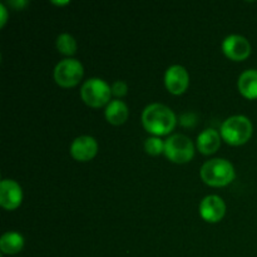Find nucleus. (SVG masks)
Masks as SVG:
<instances>
[{"label": "nucleus", "mask_w": 257, "mask_h": 257, "mask_svg": "<svg viewBox=\"0 0 257 257\" xmlns=\"http://www.w3.org/2000/svg\"><path fill=\"white\" fill-rule=\"evenodd\" d=\"M176 115L171 108L161 103L147 105L142 113V123L146 131L155 136H166L176 127Z\"/></svg>", "instance_id": "nucleus-1"}, {"label": "nucleus", "mask_w": 257, "mask_h": 257, "mask_svg": "<svg viewBox=\"0 0 257 257\" xmlns=\"http://www.w3.org/2000/svg\"><path fill=\"white\" fill-rule=\"evenodd\" d=\"M201 178L212 187H223L235 180L236 173L233 166L223 158H213L207 161L201 168Z\"/></svg>", "instance_id": "nucleus-2"}, {"label": "nucleus", "mask_w": 257, "mask_h": 257, "mask_svg": "<svg viewBox=\"0 0 257 257\" xmlns=\"http://www.w3.org/2000/svg\"><path fill=\"white\" fill-rule=\"evenodd\" d=\"M252 136V123L245 115H232L221 125V137L231 146L245 145Z\"/></svg>", "instance_id": "nucleus-3"}, {"label": "nucleus", "mask_w": 257, "mask_h": 257, "mask_svg": "<svg viewBox=\"0 0 257 257\" xmlns=\"http://www.w3.org/2000/svg\"><path fill=\"white\" fill-rule=\"evenodd\" d=\"M112 94V88L103 79L92 78L88 79L80 89V97L87 105L92 108H99L108 104Z\"/></svg>", "instance_id": "nucleus-4"}, {"label": "nucleus", "mask_w": 257, "mask_h": 257, "mask_svg": "<svg viewBox=\"0 0 257 257\" xmlns=\"http://www.w3.org/2000/svg\"><path fill=\"white\" fill-rule=\"evenodd\" d=\"M165 155L175 163H187L195 156V146L186 136L173 135L165 142Z\"/></svg>", "instance_id": "nucleus-5"}, {"label": "nucleus", "mask_w": 257, "mask_h": 257, "mask_svg": "<svg viewBox=\"0 0 257 257\" xmlns=\"http://www.w3.org/2000/svg\"><path fill=\"white\" fill-rule=\"evenodd\" d=\"M84 69L79 60L68 58L63 59L55 65L54 79L58 85L64 88H70L77 85L82 80Z\"/></svg>", "instance_id": "nucleus-6"}, {"label": "nucleus", "mask_w": 257, "mask_h": 257, "mask_svg": "<svg viewBox=\"0 0 257 257\" xmlns=\"http://www.w3.org/2000/svg\"><path fill=\"white\" fill-rule=\"evenodd\" d=\"M222 50L231 60H245L251 54V44L242 35H228L222 43Z\"/></svg>", "instance_id": "nucleus-7"}, {"label": "nucleus", "mask_w": 257, "mask_h": 257, "mask_svg": "<svg viewBox=\"0 0 257 257\" xmlns=\"http://www.w3.org/2000/svg\"><path fill=\"white\" fill-rule=\"evenodd\" d=\"M190 83V75L182 65H172L167 69L165 75V84L168 92L175 95L185 93Z\"/></svg>", "instance_id": "nucleus-8"}, {"label": "nucleus", "mask_w": 257, "mask_h": 257, "mask_svg": "<svg viewBox=\"0 0 257 257\" xmlns=\"http://www.w3.org/2000/svg\"><path fill=\"white\" fill-rule=\"evenodd\" d=\"M23 201V191L19 183L13 180H3L0 183V205L5 210H15Z\"/></svg>", "instance_id": "nucleus-9"}, {"label": "nucleus", "mask_w": 257, "mask_h": 257, "mask_svg": "<svg viewBox=\"0 0 257 257\" xmlns=\"http://www.w3.org/2000/svg\"><path fill=\"white\" fill-rule=\"evenodd\" d=\"M98 152V143L90 136H80L73 141L70 146V155L74 160L87 162L93 160Z\"/></svg>", "instance_id": "nucleus-10"}, {"label": "nucleus", "mask_w": 257, "mask_h": 257, "mask_svg": "<svg viewBox=\"0 0 257 257\" xmlns=\"http://www.w3.org/2000/svg\"><path fill=\"white\" fill-rule=\"evenodd\" d=\"M201 217L211 223L218 222L223 218L226 213V205L221 197L216 195L207 196L202 200L200 205Z\"/></svg>", "instance_id": "nucleus-11"}, {"label": "nucleus", "mask_w": 257, "mask_h": 257, "mask_svg": "<svg viewBox=\"0 0 257 257\" xmlns=\"http://www.w3.org/2000/svg\"><path fill=\"white\" fill-rule=\"evenodd\" d=\"M221 136L215 130H205L197 138V148L203 155H212L220 148Z\"/></svg>", "instance_id": "nucleus-12"}, {"label": "nucleus", "mask_w": 257, "mask_h": 257, "mask_svg": "<svg viewBox=\"0 0 257 257\" xmlns=\"http://www.w3.org/2000/svg\"><path fill=\"white\" fill-rule=\"evenodd\" d=\"M238 90L243 97L248 99L257 98V70L248 69L243 72L238 78Z\"/></svg>", "instance_id": "nucleus-13"}, {"label": "nucleus", "mask_w": 257, "mask_h": 257, "mask_svg": "<svg viewBox=\"0 0 257 257\" xmlns=\"http://www.w3.org/2000/svg\"><path fill=\"white\" fill-rule=\"evenodd\" d=\"M128 114H130L128 107L122 100H112V102L108 103L107 108H105V118L110 124H123L127 120Z\"/></svg>", "instance_id": "nucleus-14"}, {"label": "nucleus", "mask_w": 257, "mask_h": 257, "mask_svg": "<svg viewBox=\"0 0 257 257\" xmlns=\"http://www.w3.org/2000/svg\"><path fill=\"white\" fill-rule=\"evenodd\" d=\"M24 247V238L18 232H7L0 238V250L7 255L19 253Z\"/></svg>", "instance_id": "nucleus-15"}, {"label": "nucleus", "mask_w": 257, "mask_h": 257, "mask_svg": "<svg viewBox=\"0 0 257 257\" xmlns=\"http://www.w3.org/2000/svg\"><path fill=\"white\" fill-rule=\"evenodd\" d=\"M57 49L64 55H73L77 52V42L70 34H60L57 38Z\"/></svg>", "instance_id": "nucleus-16"}, {"label": "nucleus", "mask_w": 257, "mask_h": 257, "mask_svg": "<svg viewBox=\"0 0 257 257\" xmlns=\"http://www.w3.org/2000/svg\"><path fill=\"white\" fill-rule=\"evenodd\" d=\"M145 150L148 155L158 156L165 152V142L158 137H150L146 140Z\"/></svg>", "instance_id": "nucleus-17"}, {"label": "nucleus", "mask_w": 257, "mask_h": 257, "mask_svg": "<svg viewBox=\"0 0 257 257\" xmlns=\"http://www.w3.org/2000/svg\"><path fill=\"white\" fill-rule=\"evenodd\" d=\"M127 83L123 82V80H117V82L113 83L112 94H114L115 97H123V95L127 94Z\"/></svg>", "instance_id": "nucleus-18"}, {"label": "nucleus", "mask_w": 257, "mask_h": 257, "mask_svg": "<svg viewBox=\"0 0 257 257\" xmlns=\"http://www.w3.org/2000/svg\"><path fill=\"white\" fill-rule=\"evenodd\" d=\"M8 20V10L4 4H0V27H4Z\"/></svg>", "instance_id": "nucleus-19"}, {"label": "nucleus", "mask_w": 257, "mask_h": 257, "mask_svg": "<svg viewBox=\"0 0 257 257\" xmlns=\"http://www.w3.org/2000/svg\"><path fill=\"white\" fill-rule=\"evenodd\" d=\"M54 3V4H57V5H64V4H68V2H53Z\"/></svg>", "instance_id": "nucleus-20"}]
</instances>
